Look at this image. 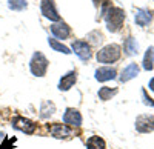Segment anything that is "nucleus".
<instances>
[{"label": "nucleus", "instance_id": "10", "mask_svg": "<svg viewBox=\"0 0 154 149\" xmlns=\"http://www.w3.org/2000/svg\"><path fill=\"white\" fill-rule=\"evenodd\" d=\"M51 32H53V35L56 37V39L63 40V39H66V37L69 35L71 29H69V26L65 22H56L53 26H51Z\"/></svg>", "mask_w": 154, "mask_h": 149}, {"label": "nucleus", "instance_id": "14", "mask_svg": "<svg viewBox=\"0 0 154 149\" xmlns=\"http://www.w3.org/2000/svg\"><path fill=\"white\" fill-rule=\"evenodd\" d=\"M139 74V66L136 63H131V65H128L123 71H122V76H120V82H128V80H131L134 79L136 76Z\"/></svg>", "mask_w": 154, "mask_h": 149}, {"label": "nucleus", "instance_id": "4", "mask_svg": "<svg viewBox=\"0 0 154 149\" xmlns=\"http://www.w3.org/2000/svg\"><path fill=\"white\" fill-rule=\"evenodd\" d=\"M11 125H12L14 129H17L20 132H25V134H34L35 129H37V125L32 120H29L26 117H22V115H17V117L12 118Z\"/></svg>", "mask_w": 154, "mask_h": 149}, {"label": "nucleus", "instance_id": "12", "mask_svg": "<svg viewBox=\"0 0 154 149\" xmlns=\"http://www.w3.org/2000/svg\"><path fill=\"white\" fill-rule=\"evenodd\" d=\"M117 76V71L114 68H99L96 71V80L99 82H108V80H112Z\"/></svg>", "mask_w": 154, "mask_h": 149}, {"label": "nucleus", "instance_id": "18", "mask_svg": "<svg viewBox=\"0 0 154 149\" xmlns=\"http://www.w3.org/2000/svg\"><path fill=\"white\" fill-rule=\"evenodd\" d=\"M117 94V89H111L108 86H103V88L99 89V98L102 102H106V100H111V97H114Z\"/></svg>", "mask_w": 154, "mask_h": 149}, {"label": "nucleus", "instance_id": "16", "mask_svg": "<svg viewBox=\"0 0 154 149\" xmlns=\"http://www.w3.org/2000/svg\"><path fill=\"white\" fill-rule=\"evenodd\" d=\"M152 68H154V46L148 48V51L145 52L143 57V69L151 71Z\"/></svg>", "mask_w": 154, "mask_h": 149}, {"label": "nucleus", "instance_id": "19", "mask_svg": "<svg viewBox=\"0 0 154 149\" xmlns=\"http://www.w3.org/2000/svg\"><path fill=\"white\" fill-rule=\"evenodd\" d=\"M48 43L49 46L54 49V51H59V52H63V54H71L72 51H69V48L65 46V45H62L60 42H57L56 39H48Z\"/></svg>", "mask_w": 154, "mask_h": 149}, {"label": "nucleus", "instance_id": "2", "mask_svg": "<svg viewBox=\"0 0 154 149\" xmlns=\"http://www.w3.org/2000/svg\"><path fill=\"white\" fill-rule=\"evenodd\" d=\"M99 63H114L120 58V46L119 45H106L97 51V55H96Z\"/></svg>", "mask_w": 154, "mask_h": 149}, {"label": "nucleus", "instance_id": "1", "mask_svg": "<svg viewBox=\"0 0 154 149\" xmlns=\"http://www.w3.org/2000/svg\"><path fill=\"white\" fill-rule=\"evenodd\" d=\"M105 22H106V28L111 32H117L122 29L123 22H125V11L120 8H109V11L105 16Z\"/></svg>", "mask_w": 154, "mask_h": 149}, {"label": "nucleus", "instance_id": "13", "mask_svg": "<svg viewBox=\"0 0 154 149\" xmlns=\"http://www.w3.org/2000/svg\"><path fill=\"white\" fill-rule=\"evenodd\" d=\"M134 20L139 26H146V25L151 22V14L149 11L146 9H137L136 11V16H134Z\"/></svg>", "mask_w": 154, "mask_h": 149}, {"label": "nucleus", "instance_id": "7", "mask_svg": "<svg viewBox=\"0 0 154 149\" xmlns=\"http://www.w3.org/2000/svg\"><path fill=\"white\" fill-rule=\"evenodd\" d=\"M72 51L75 52V55L79 57L80 60H89L93 55L91 52V46H89L86 42H82V40H75L72 42Z\"/></svg>", "mask_w": 154, "mask_h": 149}, {"label": "nucleus", "instance_id": "8", "mask_svg": "<svg viewBox=\"0 0 154 149\" xmlns=\"http://www.w3.org/2000/svg\"><path fill=\"white\" fill-rule=\"evenodd\" d=\"M63 123L68 126L79 128V126H82V114L74 108H68L65 111V114H63Z\"/></svg>", "mask_w": 154, "mask_h": 149}, {"label": "nucleus", "instance_id": "23", "mask_svg": "<svg viewBox=\"0 0 154 149\" xmlns=\"http://www.w3.org/2000/svg\"><path fill=\"white\" fill-rule=\"evenodd\" d=\"M148 88H149V89H151V91L154 92V77H152V79L149 80V85H148Z\"/></svg>", "mask_w": 154, "mask_h": 149}, {"label": "nucleus", "instance_id": "6", "mask_svg": "<svg viewBox=\"0 0 154 149\" xmlns=\"http://www.w3.org/2000/svg\"><path fill=\"white\" fill-rule=\"evenodd\" d=\"M40 9H42V14H43L46 19L53 20V22H60V16H59V12H57V9H56L54 0H42Z\"/></svg>", "mask_w": 154, "mask_h": 149}, {"label": "nucleus", "instance_id": "21", "mask_svg": "<svg viewBox=\"0 0 154 149\" xmlns=\"http://www.w3.org/2000/svg\"><path fill=\"white\" fill-rule=\"evenodd\" d=\"M8 6L12 11H23L28 6L26 0H8Z\"/></svg>", "mask_w": 154, "mask_h": 149}, {"label": "nucleus", "instance_id": "5", "mask_svg": "<svg viewBox=\"0 0 154 149\" xmlns=\"http://www.w3.org/2000/svg\"><path fill=\"white\" fill-rule=\"evenodd\" d=\"M48 131L56 139H69L72 135V129L68 125H62V123H51L48 125Z\"/></svg>", "mask_w": 154, "mask_h": 149}, {"label": "nucleus", "instance_id": "3", "mask_svg": "<svg viewBox=\"0 0 154 149\" xmlns=\"http://www.w3.org/2000/svg\"><path fill=\"white\" fill-rule=\"evenodd\" d=\"M48 58L42 54V52H35L29 61V69L32 72V76L35 77H43L46 74V69H48Z\"/></svg>", "mask_w": 154, "mask_h": 149}, {"label": "nucleus", "instance_id": "22", "mask_svg": "<svg viewBox=\"0 0 154 149\" xmlns=\"http://www.w3.org/2000/svg\"><path fill=\"white\" fill-rule=\"evenodd\" d=\"M142 94H143V102H145V105H148V106H154V102L146 95V91H143Z\"/></svg>", "mask_w": 154, "mask_h": 149}, {"label": "nucleus", "instance_id": "24", "mask_svg": "<svg viewBox=\"0 0 154 149\" xmlns=\"http://www.w3.org/2000/svg\"><path fill=\"white\" fill-rule=\"evenodd\" d=\"M105 0H93V3H94V6H99V5H102Z\"/></svg>", "mask_w": 154, "mask_h": 149}, {"label": "nucleus", "instance_id": "17", "mask_svg": "<svg viewBox=\"0 0 154 149\" xmlns=\"http://www.w3.org/2000/svg\"><path fill=\"white\" fill-rule=\"evenodd\" d=\"M125 52L126 55H134L139 52V45L136 42V39H133V37H128L126 42H125Z\"/></svg>", "mask_w": 154, "mask_h": 149}, {"label": "nucleus", "instance_id": "11", "mask_svg": "<svg viewBox=\"0 0 154 149\" xmlns=\"http://www.w3.org/2000/svg\"><path fill=\"white\" fill-rule=\"evenodd\" d=\"M75 82H77V72H75V71H69L68 74H65V76L60 79V82H59V89H60V91H69L72 86H74Z\"/></svg>", "mask_w": 154, "mask_h": 149}, {"label": "nucleus", "instance_id": "15", "mask_svg": "<svg viewBox=\"0 0 154 149\" xmlns=\"http://www.w3.org/2000/svg\"><path fill=\"white\" fill-rule=\"evenodd\" d=\"M86 148L88 149H106V143L99 135H93V137H89L86 140Z\"/></svg>", "mask_w": 154, "mask_h": 149}, {"label": "nucleus", "instance_id": "9", "mask_svg": "<svg viewBox=\"0 0 154 149\" xmlns=\"http://www.w3.org/2000/svg\"><path fill=\"white\" fill-rule=\"evenodd\" d=\"M136 129L142 134L154 131V115H140L136 120Z\"/></svg>", "mask_w": 154, "mask_h": 149}, {"label": "nucleus", "instance_id": "20", "mask_svg": "<svg viewBox=\"0 0 154 149\" xmlns=\"http://www.w3.org/2000/svg\"><path fill=\"white\" fill-rule=\"evenodd\" d=\"M54 111H56V106H54V103H48V102H43L42 103V109H40V117L42 118H46V117H49V115H53L54 114Z\"/></svg>", "mask_w": 154, "mask_h": 149}]
</instances>
